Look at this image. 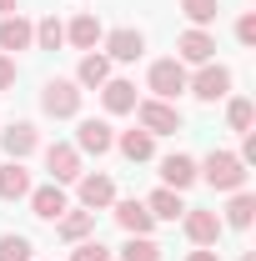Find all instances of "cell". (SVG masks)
Returning a JSON list of instances; mask_svg holds the SVG:
<instances>
[{
    "label": "cell",
    "instance_id": "24",
    "mask_svg": "<svg viewBox=\"0 0 256 261\" xmlns=\"http://www.w3.org/2000/svg\"><path fill=\"white\" fill-rule=\"evenodd\" d=\"M91 231H96V211H75V206H70L61 221H56V236L70 241V246H75V241H86Z\"/></svg>",
    "mask_w": 256,
    "mask_h": 261
},
{
    "label": "cell",
    "instance_id": "9",
    "mask_svg": "<svg viewBox=\"0 0 256 261\" xmlns=\"http://www.w3.org/2000/svg\"><path fill=\"white\" fill-rule=\"evenodd\" d=\"M181 231H186V241H191V246H216L226 226H221V211L186 206V216H181Z\"/></svg>",
    "mask_w": 256,
    "mask_h": 261
},
{
    "label": "cell",
    "instance_id": "31",
    "mask_svg": "<svg viewBox=\"0 0 256 261\" xmlns=\"http://www.w3.org/2000/svg\"><path fill=\"white\" fill-rule=\"evenodd\" d=\"M236 40H241V45H256V10H246V15L236 20Z\"/></svg>",
    "mask_w": 256,
    "mask_h": 261
},
{
    "label": "cell",
    "instance_id": "13",
    "mask_svg": "<svg viewBox=\"0 0 256 261\" xmlns=\"http://www.w3.org/2000/svg\"><path fill=\"white\" fill-rule=\"evenodd\" d=\"M31 216H40V221H61L65 211H70V196H65V186H56V181H45V186H31Z\"/></svg>",
    "mask_w": 256,
    "mask_h": 261
},
{
    "label": "cell",
    "instance_id": "35",
    "mask_svg": "<svg viewBox=\"0 0 256 261\" xmlns=\"http://www.w3.org/2000/svg\"><path fill=\"white\" fill-rule=\"evenodd\" d=\"M15 5H20V0H0V15H15Z\"/></svg>",
    "mask_w": 256,
    "mask_h": 261
},
{
    "label": "cell",
    "instance_id": "7",
    "mask_svg": "<svg viewBox=\"0 0 256 261\" xmlns=\"http://www.w3.org/2000/svg\"><path fill=\"white\" fill-rule=\"evenodd\" d=\"M45 171H50L56 186H75V176L86 171V156H81L70 141H50V146H45Z\"/></svg>",
    "mask_w": 256,
    "mask_h": 261
},
{
    "label": "cell",
    "instance_id": "36",
    "mask_svg": "<svg viewBox=\"0 0 256 261\" xmlns=\"http://www.w3.org/2000/svg\"><path fill=\"white\" fill-rule=\"evenodd\" d=\"M241 261H256V256H251V251H246V256H241Z\"/></svg>",
    "mask_w": 256,
    "mask_h": 261
},
{
    "label": "cell",
    "instance_id": "17",
    "mask_svg": "<svg viewBox=\"0 0 256 261\" xmlns=\"http://www.w3.org/2000/svg\"><path fill=\"white\" fill-rule=\"evenodd\" d=\"M201 176H196V156L186 151H171V156H161V186H171V191H186L196 186Z\"/></svg>",
    "mask_w": 256,
    "mask_h": 261
},
{
    "label": "cell",
    "instance_id": "10",
    "mask_svg": "<svg viewBox=\"0 0 256 261\" xmlns=\"http://www.w3.org/2000/svg\"><path fill=\"white\" fill-rule=\"evenodd\" d=\"M176 61H181V65H206V61H216V35L201 31V25H186V31L176 35Z\"/></svg>",
    "mask_w": 256,
    "mask_h": 261
},
{
    "label": "cell",
    "instance_id": "19",
    "mask_svg": "<svg viewBox=\"0 0 256 261\" xmlns=\"http://www.w3.org/2000/svg\"><path fill=\"white\" fill-rule=\"evenodd\" d=\"M70 81H75L81 91H100V86L111 81V61H106L100 50H86V56H81V65H75V75H70Z\"/></svg>",
    "mask_w": 256,
    "mask_h": 261
},
{
    "label": "cell",
    "instance_id": "34",
    "mask_svg": "<svg viewBox=\"0 0 256 261\" xmlns=\"http://www.w3.org/2000/svg\"><path fill=\"white\" fill-rule=\"evenodd\" d=\"M186 261H221V251H216V246H196Z\"/></svg>",
    "mask_w": 256,
    "mask_h": 261
},
{
    "label": "cell",
    "instance_id": "22",
    "mask_svg": "<svg viewBox=\"0 0 256 261\" xmlns=\"http://www.w3.org/2000/svg\"><path fill=\"white\" fill-rule=\"evenodd\" d=\"M146 211L156 221H181L186 216V201H181V191H171V186H156V191L146 196Z\"/></svg>",
    "mask_w": 256,
    "mask_h": 261
},
{
    "label": "cell",
    "instance_id": "4",
    "mask_svg": "<svg viewBox=\"0 0 256 261\" xmlns=\"http://www.w3.org/2000/svg\"><path fill=\"white\" fill-rule=\"evenodd\" d=\"M186 81H191V70L176 61V56L151 61V70H146V91L156 100H171V106H176V96H186Z\"/></svg>",
    "mask_w": 256,
    "mask_h": 261
},
{
    "label": "cell",
    "instance_id": "21",
    "mask_svg": "<svg viewBox=\"0 0 256 261\" xmlns=\"http://www.w3.org/2000/svg\"><path fill=\"white\" fill-rule=\"evenodd\" d=\"M31 196V171L25 161H5L0 166V201H25Z\"/></svg>",
    "mask_w": 256,
    "mask_h": 261
},
{
    "label": "cell",
    "instance_id": "30",
    "mask_svg": "<svg viewBox=\"0 0 256 261\" xmlns=\"http://www.w3.org/2000/svg\"><path fill=\"white\" fill-rule=\"evenodd\" d=\"M70 261H111V246L96 241V236H86V241H75V246H70Z\"/></svg>",
    "mask_w": 256,
    "mask_h": 261
},
{
    "label": "cell",
    "instance_id": "15",
    "mask_svg": "<svg viewBox=\"0 0 256 261\" xmlns=\"http://www.w3.org/2000/svg\"><path fill=\"white\" fill-rule=\"evenodd\" d=\"M0 50H5V56L35 50V20H25L20 10H15V15H0Z\"/></svg>",
    "mask_w": 256,
    "mask_h": 261
},
{
    "label": "cell",
    "instance_id": "23",
    "mask_svg": "<svg viewBox=\"0 0 256 261\" xmlns=\"http://www.w3.org/2000/svg\"><path fill=\"white\" fill-rule=\"evenodd\" d=\"M251 221H256V196L251 191H231V201H226V211H221V226L246 231Z\"/></svg>",
    "mask_w": 256,
    "mask_h": 261
},
{
    "label": "cell",
    "instance_id": "25",
    "mask_svg": "<svg viewBox=\"0 0 256 261\" xmlns=\"http://www.w3.org/2000/svg\"><path fill=\"white\" fill-rule=\"evenodd\" d=\"M251 121H256V106H251V100H246V96H226V126L236 130V136H246Z\"/></svg>",
    "mask_w": 256,
    "mask_h": 261
},
{
    "label": "cell",
    "instance_id": "6",
    "mask_svg": "<svg viewBox=\"0 0 256 261\" xmlns=\"http://www.w3.org/2000/svg\"><path fill=\"white\" fill-rule=\"evenodd\" d=\"M75 201H81V211H111L116 181H111L106 171H81V176H75Z\"/></svg>",
    "mask_w": 256,
    "mask_h": 261
},
{
    "label": "cell",
    "instance_id": "5",
    "mask_svg": "<svg viewBox=\"0 0 256 261\" xmlns=\"http://www.w3.org/2000/svg\"><path fill=\"white\" fill-rule=\"evenodd\" d=\"M136 126L146 130V136H176L181 130V111L171 106V100H156V96H146V100H136Z\"/></svg>",
    "mask_w": 256,
    "mask_h": 261
},
{
    "label": "cell",
    "instance_id": "32",
    "mask_svg": "<svg viewBox=\"0 0 256 261\" xmlns=\"http://www.w3.org/2000/svg\"><path fill=\"white\" fill-rule=\"evenodd\" d=\"M15 75H20L15 56H5V50H0V91H10V86H15Z\"/></svg>",
    "mask_w": 256,
    "mask_h": 261
},
{
    "label": "cell",
    "instance_id": "8",
    "mask_svg": "<svg viewBox=\"0 0 256 261\" xmlns=\"http://www.w3.org/2000/svg\"><path fill=\"white\" fill-rule=\"evenodd\" d=\"M100 56L116 65H131V61H141L146 56V35L136 31V25H116V31H106V40H100Z\"/></svg>",
    "mask_w": 256,
    "mask_h": 261
},
{
    "label": "cell",
    "instance_id": "28",
    "mask_svg": "<svg viewBox=\"0 0 256 261\" xmlns=\"http://www.w3.org/2000/svg\"><path fill=\"white\" fill-rule=\"evenodd\" d=\"M181 15H186L191 25H201V31H206V25L221 15V0H181Z\"/></svg>",
    "mask_w": 256,
    "mask_h": 261
},
{
    "label": "cell",
    "instance_id": "2",
    "mask_svg": "<svg viewBox=\"0 0 256 261\" xmlns=\"http://www.w3.org/2000/svg\"><path fill=\"white\" fill-rule=\"evenodd\" d=\"M81 86L70 81V75H50L45 86H40V111L50 116V121H75L81 116Z\"/></svg>",
    "mask_w": 256,
    "mask_h": 261
},
{
    "label": "cell",
    "instance_id": "29",
    "mask_svg": "<svg viewBox=\"0 0 256 261\" xmlns=\"http://www.w3.org/2000/svg\"><path fill=\"white\" fill-rule=\"evenodd\" d=\"M121 261H161V246L151 236H126V246H121Z\"/></svg>",
    "mask_w": 256,
    "mask_h": 261
},
{
    "label": "cell",
    "instance_id": "11",
    "mask_svg": "<svg viewBox=\"0 0 256 261\" xmlns=\"http://www.w3.org/2000/svg\"><path fill=\"white\" fill-rule=\"evenodd\" d=\"M81 156H106V151H116V130L111 121H96V116H86L81 126H75V141H70Z\"/></svg>",
    "mask_w": 256,
    "mask_h": 261
},
{
    "label": "cell",
    "instance_id": "3",
    "mask_svg": "<svg viewBox=\"0 0 256 261\" xmlns=\"http://www.w3.org/2000/svg\"><path fill=\"white\" fill-rule=\"evenodd\" d=\"M231 86H236V75H231V65H221V61L196 65L191 81H186V91H191L201 106H216V100H226V96H231Z\"/></svg>",
    "mask_w": 256,
    "mask_h": 261
},
{
    "label": "cell",
    "instance_id": "12",
    "mask_svg": "<svg viewBox=\"0 0 256 261\" xmlns=\"http://www.w3.org/2000/svg\"><path fill=\"white\" fill-rule=\"evenodd\" d=\"M111 216H116V226L126 231V236H151V231H156V216H151L146 201H136V196H126V201L116 196V201H111Z\"/></svg>",
    "mask_w": 256,
    "mask_h": 261
},
{
    "label": "cell",
    "instance_id": "20",
    "mask_svg": "<svg viewBox=\"0 0 256 261\" xmlns=\"http://www.w3.org/2000/svg\"><path fill=\"white\" fill-rule=\"evenodd\" d=\"M116 151H121V156H126L131 166L156 161V136H146L141 126H136V130H121V136H116Z\"/></svg>",
    "mask_w": 256,
    "mask_h": 261
},
{
    "label": "cell",
    "instance_id": "33",
    "mask_svg": "<svg viewBox=\"0 0 256 261\" xmlns=\"http://www.w3.org/2000/svg\"><path fill=\"white\" fill-rule=\"evenodd\" d=\"M236 156H241V166L256 161V130H246V136H241V151H236Z\"/></svg>",
    "mask_w": 256,
    "mask_h": 261
},
{
    "label": "cell",
    "instance_id": "1",
    "mask_svg": "<svg viewBox=\"0 0 256 261\" xmlns=\"http://www.w3.org/2000/svg\"><path fill=\"white\" fill-rule=\"evenodd\" d=\"M196 176H201L211 191H226V196H231V191H246V176H251V171L241 166L236 151H206V156L196 161Z\"/></svg>",
    "mask_w": 256,
    "mask_h": 261
},
{
    "label": "cell",
    "instance_id": "18",
    "mask_svg": "<svg viewBox=\"0 0 256 261\" xmlns=\"http://www.w3.org/2000/svg\"><path fill=\"white\" fill-rule=\"evenodd\" d=\"M136 81H126V75H111L106 86H100V106H106V116H131L136 111Z\"/></svg>",
    "mask_w": 256,
    "mask_h": 261
},
{
    "label": "cell",
    "instance_id": "14",
    "mask_svg": "<svg viewBox=\"0 0 256 261\" xmlns=\"http://www.w3.org/2000/svg\"><path fill=\"white\" fill-rule=\"evenodd\" d=\"M0 151H5V161H25L40 151V130L31 121H10V126L0 130Z\"/></svg>",
    "mask_w": 256,
    "mask_h": 261
},
{
    "label": "cell",
    "instance_id": "27",
    "mask_svg": "<svg viewBox=\"0 0 256 261\" xmlns=\"http://www.w3.org/2000/svg\"><path fill=\"white\" fill-rule=\"evenodd\" d=\"M61 45H65V20H56V15L35 20V50H61Z\"/></svg>",
    "mask_w": 256,
    "mask_h": 261
},
{
    "label": "cell",
    "instance_id": "26",
    "mask_svg": "<svg viewBox=\"0 0 256 261\" xmlns=\"http://www.w3.org/2000/svg\"><path fill=\"white\" fill-rule=\"evenodd\" d=\"M0 261H35L31 236H20V231H0Z\"/></svg>",
    "mask_w": 256,
    "mask_h": 261
},
{
    "label": "cell",
    "instance_id": "16",
    "mask_svg": "<svg viewBox=\"0 0 256 261\" xmlns=\"http://www.w3.org/2000/svg\"><path fill=\"white\" fill-rule=\"evenodd\" d=\"M100 40H106V25H100L91 10H75L70 25H65V45H75L86 56V50H100Z\"/></svg>",
    "mask_w": 256,
    "mask_h": 261
}]
</instances>
